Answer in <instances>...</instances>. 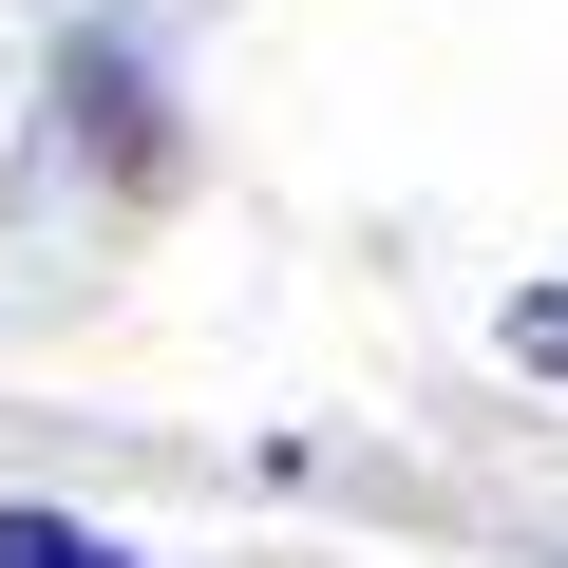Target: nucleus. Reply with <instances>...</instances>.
<instances>
[{
	"label": "nucleus",
	"instance_id": "f257e3e1",
	"mask_svg": "<svg viewBox=\"0 0 568 568\" xmlns=\"http://www.w3.org/2000/svg\"><path fill=\"white\" fill-rule=\"evenodd\" d=\"M0 568H133V549L77 530V511H0Z\"/></svg>",
	"mask_w": 568,
	"mask_h": 568
},
{
	"label": "nucleus",
	"instance_id": "f03ea898",
	"mask_svg": "<svg viewBox=\"0 0 568 568\" xmlns=\"http://www.w3.org/2000/svg\"><path fill=\"white\" fill-rule=\"evenodd\" d=\"M511 361H530V379H568V284H530V304H511Z\"/></svg>",
	"mask_w": 568,
	"mask_h": 568
}]
</instances>
